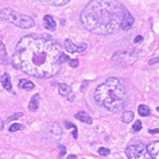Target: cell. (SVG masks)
Listing matches in <instances>:
<instances>
[{
	"instance_id": "obj_13",
	"label": "cell",
	"mask_w": 159,
	"mask_h": 159,
	"mask_svg": "<svg viewBox=\"0 0 159 159\" xmlns=\"http://www.w3.org/2000/svg\"><path fill=\"white\" fill-rule=\"evenodd\" d=\"M75 119L80 121H82V123H86V124H93L92 117H90L86 112H82V111H80V112L75 113Z\"/></svg>"
},
{
	"instance_id": "obj_21",
	"label": "cell",
	"mask_w": 159,
	"mask_h": 159,
	"mask_svg": "<svg viewBox=\"0 0 159 159\" xmlns=\"http://www.w3.org/2000/svg\"><path fill=\"white\" fill-rule=\"evenodd\" d=\"M97 152H98V155H101V157H108L111 154V151H109V148H105V147H100Z\"/></svg>"
},
{
	"instance_id": "obj_14",
	"label": "cell",
	"mask_w": 159,
	"mask_h": 159,
	"mask_svg": "<svg viewBox=\"0 0 159 159\" xmlns=\"http://www.w3.org/2000/svg\"><path fill=\"white\" fill-rule=\"evenodd\" d=\"M39 101H41V96H39L38 93H37V94H34L33 98L30 100V104H29V109L31 111V112H35V111L38 109Z\"/></svg>"
},
{
	"instance_id": "obj_18",
	"label": "cell",
	"mask_w": 159,
	"mask_h": 159,
	"mask_svg": "<svg viewBox=\"0 0 159 159\" xmlns=\"http://www.w3.org/2000/svg\"><path fill=\"white\" fill-rule=\"evenodd\" d=\"M134 112H131V111H127V112H124L121 115V121L123 123H131L134 120Z\"/></svg>"
},
{
	"instance_id": "obj_10",
	"label": "cell",
	"mask_w": 159,
	"mask_h": 159,
	"mask_svg": "<svg viewBox=\"0 0 159 159\" xmlns=\"http://www.w3.org/2000/svg\"><path fill=\"white\" fill-rule=\"evenodd\" d=\"M146 147H147L148 154L152 157V159H159V140L150 143V144L146 146Z\"/></svg>"
},
{
	"instance_id": "obj_4",
	"label": "cell",
	"mask_w": 159,
	"mask_h": 159,
	"mask_svg": "<svg viewBox=\"0 0 159 159\" xmlns=\"http://www.w3.org/2000/svg\"><path fill=\"white\" fill-rule=\"evenodd\" d=\"M0 19L4 22L12 23V25L20 27V29H31L35 26V22L33 18L27 16V15L19 14L16 11H14L12 8H3L0 11Z\"/></svg>"
},
{
	"instance_id": "obj_30",
	"label": "cell",
	"mask_w": 159,
	"mask_h": 159,
	"mask_svg": "<svg viewBox=\"0 0 159 159\" xmlns=\"http://www.w3.org/2000/svg\"><path fill=\"white\" fill-rule=\"evenodd\" d=\"M67 159H77V157H75V155H69Z\"/></svg>"
},
{
	"instance_id": "obj_11",
	"label": "cell",
	"mask_w": 159,
	"mask_h": 159,
	"mask_svg": "<svg viewBox=\"0 0 159 159\" xmlns=\"http://www.w3.org/2000/svg\"><path fill=\"white\" fill-rule=\"evenodd\" d=\"M0 82H2L3 88L6 90H8L10 93H14L12 92V84H11V77H10L8 73H3L0 75Z\"/></svg>"
},
{
	"instance_id": "obj_9",
	"label": "cell",
	"mask_w": 159,
	"mask_h": 159,
	"mask_svg": "<svg viewBox=\"0 0 159 159\" xmlns=\"http://www.w3.org/2000/svg\"><path fill=\"white\" fill-rule=\"evenodd\" d=\"M134 23H135L134 16L128 12V11H125L124 16H123V20H121V25H120V29H121V30H124V31H128V30L132 29Z\"/></svg>"
},
{
	"instance_id": "obj_24",
	"label": "cell",
	"mask_w": 159,
	"mask_h": 159,
	"mask_svg": "<svg viewBox=\"0 0 159 159\" xmlns=\"http://www.w3.org/2000/svg\"><path fill=\"white\" fill-rule=\"evenodd\" d=\"M67 63H69V66L70 67H77L78 66V61H77V59H67Z\"/></svg>"
},
{
	"instance_id": "obj_3",
	"label": "cell",
	"mask_w": 159,
	"mask_h": 159,
	"mask_svg": "<svg viewBox=\"0 0 159 159\" xmlns=\"http://www.w3.org/2000/svg\"><path fill=\"white\" fill-rule=\"evenodd\" d=\"M127 89L119 78L109 77L94 90V101L112 113L120 112L127 104Z\"/></svg>"
},
{
	"instance_id": "obj_16",
	"label": "cell",
	"mask_w": 159,
	"mask_h": 159,
	"mask_svg": "<svg viewBox=\"0 0 159 159\" xmlns=\"http://www.w3.org/2000/svg\"><path fill=\"white\" fill-rule=\"evenodd\" d=\"M50 134H51V136H53V139L58 140V139L62 136V129H61V127H59L58 124H53V125H51V128H50Z\"/></svg>"
},
{
	"instance_id": "obj_25",
	"label": "cell",
	"mask_w": 159,
	"mask_h": 159,
	"mask_svg": "<svg viewBox=\"0 0 159 159\" xmlns=\"http://www.w3.org/2000/svg\"><path fill=\"white\" fill-rule=\"evenodd\" d=\"M65 154H66V147L65 146H59V155L63 157Z\"/></svg>"
},
{
	"instance_id": "obj_23",
	"label": "cell",
	"mask_w": 159,
	"mask_h": 159,
	"mask_svg": "<svg viewBox=\"0 0 159 159\" xmlns=\"http://www.w3.org/2000/svg\"><path fill=\"white\" fill-rule=\"evenodd\" d=\"M23 116V113L22 112H18V113H14L11 117H8L7 119V121H12V120H15V119H19V117H22Z\"/></svg>"
},
{
	"instance_id": "obj_12",
	"label": "cell",
	"mask_w": 159,
	"mask_h": 159,
	"mask_svg": "<svg viewBox=\"0 0 159 159\" xmlns=\"http://www.w3.org/2000/svg\"><path fill=\"white\" fill-rule=\"evenodd\" d=\"M43 26H45V29L50 30V31H55V29H57V22H55V19L51 16V15H46V16L43 18Z\"/></svg>"
},
{
	"instance_id": "obj_8",
	"label": "cell",
	"mask_w": 159,
	"mask_h": 159,
	"mask_svg": "<svg viewBox=\"0 0 159 159\" xmlns=\"http://www.w3.org/2000/svg\"><path fill=\"white\" fill-rule=\"evenodd\" d=\"M58 86V92L62 97H66L69 101H73L74 100V94H73V90H71V86L67 85V84H57Z\"/></svg>"
},
{
	"instance_id": "obj_27",
	"label": "cell",
	"mask_w": 159,
	"mask_h": 159,
	"mask_svg": "<svg viewBox=\"0 0 159 159\" xmlns=\"http://www.w3.org/2000/svg\"><path fill=\"white\" fill-rule=\"evenodd\" d=\"M73 138H74V139H77V138H78V132H77V127H75V125L73 127Z\"/></svg>"
},
{
	"instance_id": "obj_31",
	"label": "cell",
	"mask_w": 159,
	"mask_h": 159,
	"mask_svg": "<svg viewBox=\"0 0 159 159\" xmlns=\"http://www.w3.org/2000/svg\"><path fill=\"white\" fill-rule=\"evenodd\" d=\"M3 127H4V123L0 120V129H3Z\"/></svg>"
},
{
	"instance_id": "obj_26",
	"label": "cell",
	"mask_w": 159,
	"mask_h": 159,
	"mask_svg": "<svg viewBox=\"0 0 159 159\" xmlns=\"http://www.w3.org/2000/svg\"><path fill=\"white\" fill-rule=\"evenodd\" d=\"M142 41H143V37H142V35H138V37L134 39V42H135V43H140Z\"/></svg>"
},
{
	"instance_id": "obj_19",
	"label": "cell",
	"mask_w": 159,
	"mask_h": 159,
	"mask_svg": "<svg viewBox=\"0 0 159 159\" xmlns=\"http://www.w3.org/2000/svg\"><path fill=\"white\" fill-rule=\"evenodd\" d=\"M70 0H47V3L51 6H54V7H62V6H65L67 4Z\"/></svg>"
},
{
	"instance_id": "obj_17",
	"label": "cell",
	"mask_w": 159,
	"mask_h": 159,
	"mask_svg": "<svg viewBox=\"0 0 159 159\" xmlns=\"http://www.w3.org/2000/svg\"><path fill=\"white\" fill-rule=\"evenodd\" d=\"M138 113L140 115V116L146 117V116H150V115H151V111H150V108H148L147 105L140 104V105L138 107Z\"/></svg>"
},
{
	"instance_id": "obj_6",
	"label": "cell",
	"mask_w": 159,
	"mask_h": 159,
	"mask_svg": "<svg viewBox=\"0 0 159 159\" xmlns=\"http://www.w3.org/2000/svg\"><path fill=\"white\" fill-rule=\"evenodd\" d=\"M125 155L128 159H152V157L147 151V147L142 142L129 144L125 148Z\"/></svg>"
},
{
	"instance_id": "obj_28",
	"label": "cell",
	"mask_w": 159,
	"mask_h": 159,
	"mask_svg": "<svg viewBox=\"0 0 159 159\" xmlns=\"http://www.w3.org/2000/svg\"><path fill=\"white\" fill-rule=\"evenodd\" d=\"M65 127H66V128H73L74 124H71L70 121H65Z\"/></svg>"
},
{
	"instance_id": "obj_29",
	"label": "cell",
	"mask_w": 159,
	"mask_h": 159,
	"mask_svg": "<svg viewBox=\"0 0 159 159\" xmlns=\"http://www.w3.org/2000/svg\"><path fill=\"white\" fill-rule=\"evenodd\" d=\"M150 134H152V135H155V134H159V128H154V129H150Z\"/></svg>"
},
{
	"instance_id": "obj_2",
	"label": "cell",
	"mask_w": 159,
	"mask_h": 159,
	"mask_svg": "<svg viewBox=\"0 0 159 159\" xmlns=\"http://www.w3.org/2000/svg\"><path fill=\"white\" fill-rule=\"evenodd\" d=\"M125 11L117 0H90L82 10L80 19L90 33L108 35L120 27Z\"/></svg>"
},
{
	"instance_id": "obj_32",
	"label": "cell",
	"mask_w": 159,
	"mask_h": 159,
	"mask_svg": "<svg viewBox=\"0 0 159 159\" xmlns=\"http://www.w3.org/2000/svg\"><path fill=\"white\" fill-rule=\"evenodd\" d=\"M157 112H158V113H159V107H158V108H157Z\"/></svg>"
},
{
	"instance_id": "obj_7",
	"label": "cell",
	"mask_w": 159,
	"mask_h": 159,
	"mask_svg": "<svg viewBox=\"0 0 159 159\" xmlns=\"http://www.w3.org/2000/svg\"><path fill=\"white\" fill-rule=\"evenodd\" d=\"M86 47H88L86 43L75 45V43H73L71 39H65V42H63V49H65L66 51H69V53H84V51L86 50Z\"/></svg>"
},
{
	"instance_id": "obj_5",
	"label": "cell",
	"mask_w": 159,
	"mask_h": 159,
	"mask_svg": "<svg viewBox=\"0 0 159 159\" xmlns=\"http://www.w3.org/2000/svg\"><path fill=\"white\" fill-rule=\"evenodd\" d=\"M138 57H139V51L135 50V49H129V50H124V51H120V53H116L112 57V62L116 66L125 67V66H131L132 63H135Z\"/></svg>"
},
{
	"instance_id": "obj_1",
	"label": "cell",
	"mask_w": 159,
	"mask_h": 159,
	"mask_svg": "<svg viewBox=\"0 0 159 159\" xmlns=\"http://www.w3.org/2000/svg\"><path fill=\"white\" fill-rule=\"evenodd\" d=\"M67 59L59 43L49 35H26L15 47L11 63L35 78H50Z\"/></svg>"
},
{
	"instance_id": "obj_22",
	"label": "cell",
	"mask_w": 159,
	"mask_h": 159,
	"mask_svg": "<svg viewBox=\"0 0 159 159\" xmlns=\"http://www.w3.org/2000/svg\"><path fill=\"white\" fill-rule=\"evenodd\" d=\"M142 127H143V124H142V121H135L134 123V125H132V129L135 131V132H138V131H140L142 129Z\"/></svg>"
},
{
	"instance_id": "obj_20",
	"label": "cell",
	"mask_w": 159,
	"mask_h": 159,
	"mask_svg": "<svg viewBox=\"0 0 159 159\" xmlns=\"http://www.w3.org/2000/svg\"><path fill=\"white\" fill-rule=\"evenodd\" d=\"M10 132H16V131H20L23 129V124H20V123H14L12 125H10Z\"/></svg>"
},
{
	"instance_id": "obj_15",
	"label": "cell",
	"mask_w": 159,
	"mask_h": 159,
	"mask_svg": "<svg viewBox=\"0 0 159 159\" xmlns=\"http://www.w3.org/2000/svg\"><path fill=\"white\" fill-rule=\"evenodd\" d=\"M19 88L23 89V90H31V89L35 88V85L30 81V80L22 78V80H19Z\"/></svg>"
}]
</instances>
